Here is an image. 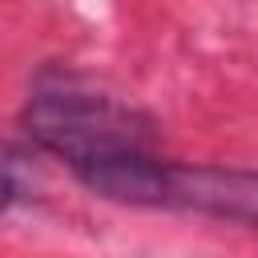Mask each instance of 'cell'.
Segmentation results:
<instances>
[{
	"label": "cell",
	"instance_id": "1",
	"mask_svg": "<svg viewBox=\"0 0 258 258\" xmlns=\"http://www.w3.org/2000/svg\"><path fill=\"white\" fill-rule=\"evenodd\" d=\"M20 129L40 153H52L73 169V177H85L89 169L157 149V125L137 105L93 89L81 77H44L32 97L20 109Z\"/></svg>",
	"mask_w": 258,
	"mask_h": 258
},
{
	"label": "cell",
	"instance_id": "2",
	"mask_svg": "<svg viewBox=\"0 0 258 258\" xmlns=\"http://www.w3.org/2000/svg\"><path fill=\"white\" fill-rule=\"evenodd\" d=\"M145 210H181L258 230V169L234 165H181L161 157Z\"/></svg>",
	"mask_w": 258,
	"mask_h": 258
},
{
	"label": "cell",
	"instance_id": "3",
	"mask_svg": "<svg viewBox=\"0 0 258 258\" xmlns=\"http://www.w3.org/2000/svg\"><path fill=\"white\" fill-rule=\"evenodd\" d=\"M32 194V161L28 153L12 149L0 141V218L12 214L20 202H28Z\"/></svg>",
	"mask_w": 258,
	"mask_h": 258
}]
</instances>
